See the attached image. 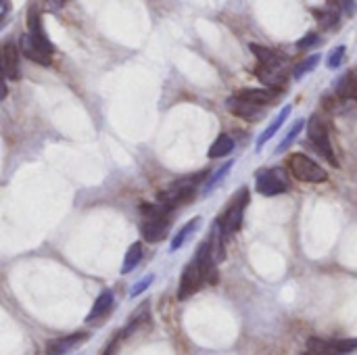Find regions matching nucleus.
<instances>
[{
  "mask_svg": "<svg viewBox=\"0 0 357 355\" xmlns=\"http://www.w3.org/2000/svg\"><path fill=\"white\" fill-rule=\"evenodd\" d=\"M257 80L274 92H282L287 88V71L284 67H268V65H257L255 67Z\"/></svg>",
  "mask_w": 357,
  "mask_h": 355,
  "instance_id": "nucleus-10",
  "label": "nucleus"
},
{
  "mask_svg": "<svg viewBox=\"0 0 357 355\" xmlns=\"http://www.w3.org/2000/svg\"><path fill=\"white\" fill-rule=\"evenodd\" d=\"M236 94H238L241 98H245V100L257 105V107H268V105H272V103L278 98L280 92L268 90V88H245V90H241V92H236Z\"/></svg>",
  "mask_w": 357,
  "mask_h": 355,
  "instance_id": "nucleus-16",
  "label": "nucleus"
},
{
  "mask_svg": "<svg viewBox=\"0 0 357 355\" xmlns=\"http://www.w3.org/2000/svg\"><path fill=\"white\" fill-rule=\"evenodd\" d=\"M149 303H144V305H140L138 308V312H136V316H132V320L128 322V326H126V331H123V337H130L134 331H138V326H142V324H149L151 322V318H149Z\"/></svg>",
  "mask_w": 357,
  "mask_h": 355,
  "instance_id": "nucleus-23",
  "label": "nucleus"
},
{
  "mask_svg": "<svg viewBox=\"0 0 357 355\" xmlns=\"http://www.w3.org/2000/svg\"><path fill=\"white\" fill-rule=\"evenodd\" d=\"M0 69L4 80H19L21 77V67H19V48L10 42L2 46L0 52Z\"/></svg>",
  "mask_w": 357,
  "mask_h": 355,
  "instance_id": "nucleus-11",
  "label": "nucleus"
},
{
  "mask_svg": "<svg viewBox=\"0 0 357 355\" xmlns=\"http://www.w3.org/2000/svg\"><path fill=\"white\" fill-rule=\"evenodd\" d=\"M307 136L310 140L314 142L316 151L335 167H339V161H337V155H335V149H333V142H331V136H328V126L322 117L314 115L310 119V126H307Z\"/></svg>",
  "mask_w": 357,
  "mask_h": 355,
  "instance_id": "nucleus-2",
  "label": "nucleus"
},
{
  "mask_svg": "<svg viewBox=\"0 0 357 355\" xmlns=\"http://www.w3.org/2000/svg\"><path fill=\"white\" fill-rule=\"evenodd\" d=\"M226 107H228V111H230L232 115H236V117H241V119H245V121H259V119L266 115V111H264L266 107H257V105H253V103L241 98L238 94H232V96L226 100Z\"/></svg>",
  "mask_w": 357,
  "mask_h": 355,
  "instance_id": "nucleus-9",
  "label": "nucleus"
},
{
  "mask_svg": "<svg viewBox=\"0 0 357 355\" xmlns=\"http://www.w3.org/2000/svg\"><path fill=\"white\" fill-rule=\"evenodd\" d=\"M203 285H205V282H203L201 268H199V264L192 259V262L188 264V268L182 272V280H180V289H178V299H180V301L190 299Z\"/></svg>",
  "mask_w": 357,
  "mask_h": 355,
  "instance_id": "nucleus-8",
  "label": "nucleus"
},
{
  "mask_svg": "<svg viewBox=\"0 0 357 355\" xmlns=\"http://www.w3.org/2000/svg\"><path fill=\"white\" fill-rule=\"evenodd\" d=\"M289 188V178L282 167H270L259 169L255 176V190L264 197H276L282 195Z\"/></svg>",
  "mask_w": 357,
  "mask_h": 355,
  "instance_id": "nucleus-4",
  "label": "nucleus"
},
{
  "mask_svg": "<svg viewBox=\"0 0 357 355\" xmlns=\"http://www.w3.org/2000/svg\"><path fill=\"white\" fill-rule=\"evenodd\" d=\"M153 280H155V276L153 274H149V276H144L140 282H136L134 287H132V291H130V297L134 299V297H138L140 293H144L151 285H153Z\"/></svg>",
  "mask_w": 357,
  "mask_h": 355,
  "instance_id": "nucleus-30",
  "label": "nucleus"
},
{
  "mask_svg": "<svg viewBox=\"0 0 357 355\" xmlns=\"http://www.w3.org/2000/svg\"><path fill=\"white\" fill-rule=\"evenodd\" d=\"M303 355H320V354H314V352H307V354H303Z\"/></svg>",
  "mask_w": 357,
  "mask_h": 355,
  "instance_id": "nucleus-34",
  "label": "nucleus"
},
{
  "mask_svg": "<svg viewBox=\"0 0 357 355\" xmlns=\"http://www.w3.org/2000/svg\"><path fill=\"white\" fill-rule=\"evenodd\" d=\"M115 349H117V339L109 343V347L105 349V354H102V355H115Z\"/></svg>",
  "mask_w": 357,
  "mask_h": 355,
  "instance_id": "nucleus-33",
  "label": "nucleus"
},
{
  "mask_svg": "<svg viewBox=\"0 0 357 355\" xmlns=\"http://www.w3.org/2000/svg\"><path fill=\"white\" fill-rule=\"evenodd\" d=\"M140 211H142V216L146 218V220H157V218H167V207L165 205H149V203H144V205H140Z\"/></svg>",
  "mask_w": 357,
  "mask_h": 355,
  "instance_id": "nucleus-28",
  "label": "nucleus"
},
{
  "mask_svg": "<svg viewBox=\"0 0 357 355\" xmlns=\"http://www.w3.org/2000/svg\"><path fill=\"white\" fill-rule=\"evenodd\" d=\"M303 126H305V121H303V119H295V121H293V126L289 128L287 136L282 138V142H280V144H278V149H276V153H278V155H280V153H284V151L293 144V140L299 136V132L303 130Z\"/></svg>",
  "mask_w": 357,
  "mask_h": 355,
  "instance_id": "nucleus-24",
  "label": "nucleus"
},
{
  "mask_svg": "<svg viewBox=\"0 0 357 355\" xmlns=\"http://www.w3.org/2000/svg\"><path fill=\"white\" fill-rule=\"evenodd\" d=\"M199 226H201V218H192L190 222H186V224H184V228L174 236V241H172V245H169V251H178V249H180V247H182V245H184V243H186V241L197 232V228H199Z\"/></svg>",
  "mask_w": 357,
  "mask_h": 355,
  "instance_id": "nucleus-21",
  "label": "nucleus"
},
{
  "mask_svg": "<svg viewBox=\"0 0 357 355\" xmlns=\"http://www.w3.org/2000/svg\"><path fill=\"white\" fill-rule=\"evenodd\" d=\"M337 6H343V8H347V13H349V15H354L357 8L356 2H337Z\"/></svg>",
  "mask_w": 357,
  "mask_h": 355,
  "instance_id": "nucleus-32",
  "label": "nucleus"
},
{
  "mask_svg": "<svg viewBox=\"0 0 357 355\" xmlns=\"http://www.w3.org/2000/svg\"><path fill=\"white\" fill-rule=\"evenodd\" d=\"M343 61H345V46H337V48L328 54L326 65H328L331 69H339V67L343 65Z\"/></svg>",
  "mask_w": 357,
  "mask_h": 355,
  "instance_id": "nucleus-29",
  "label": "nucleus"
},
{
  "mask_svg": "<svg viewBox=\"0 0 357 355\" xmlns=\"http://www.w3.org/2000/svg\"><path fill=\"white\" fill-rule=\"evenodd\" d=\"M318 42H320V36L312 31V33L303 36V38L297 42V48H299V50H307V48H312V46H314V44H318Z\"/></svg>",
  "mask_w": 357,
  "mask_h": 355,
  "instance_id": "nucleus-31",
  "label": "nucleus"
},
{
  "mask_svg": "<svg viewBox=\"0 0 357 355\" xmlns=\"http://www.w3.org/2000/svg\"><path fill=\"white\" fill-rule=\"evenodd\" d=\"M27 27H29V36L31 38H38V40H48L46 38V31L42 27V15H40V8L38 6H29L27 10Z\"/></svg>",
  "mask_w": 357,
  "mask_h": 355,
  "instance_id": "nucleus-20",
  "label": "nucleus"
},
{
  "mask_svg": "<svg viewBox=\"0 0 357 355\" xmlns=\"http://www.w3.org/2000/svg\"><path fill=\"white\" fill-rule=\"evenodd\" d=\"M249 48H251V52L257 56L259 65H268V67H284V69H287L289 59H287V56H282L280 52H276V50H272V48H268V46H261V44H249Z\"/></svg>",
  "mask_w": 357,
  "mask_h": 355,
  "instance_id": "nucleus-14",
  "label": "nucleus"
},
{
  "mask_svg": "<svg viewBox=\"0 0 357 355\" xmlns=\"http://www.w3.org/2000/svg\"><path fill=\"white\" fill-rule=\"evenodd\" d=\"M142 259V245L140 243H134L128 253H126V259H123V266H121V274H130Z\"/></svg>",
  "mask_w": 357,
  "mask_h": 355,
  "instance_id": "nucleus-22",
  "label": "nucleus"
},
{
  "mask_svg": "<svg viewBox=\"0 0 357 355\" xmlns=\"http://www.w3.org/2000/svg\"><path fill=\"white\" fill-rule=\"evenodd\" d=\"M247 203H249V190H247V188H241L238 195L234 197V201L230 203V207L226 209V213L220 218V224H222V228H224L226 239H228L232 232L241 230V226H243V216H245V209H247Z\"/></svg>",
  "mask_w": 357,
  "mask_h": 355,
  "instance_id": "nucleus-5",
  "label": "nucleus"
},
{
  "mask_svg": "<svg viewBox=\"0 0 357 355\" xmlns=\"http://www.w3.org/2000/svg\"><path fill=\"white\" fill-rule=\"evenodd\" d=\"M232 151H234V140H232V136H228V134H220V136L213 140L211 149H209V159H222V157H228Z\"/></svg>",
  "mask_w": 357,
  "mask_h": 355,
  "instance_id": "nucleus-19",
  "label": "nucleus"
},
{
  "mask_svg": "<svg viewBox=\"0 0 357 355\" xmlns=\"http://www.w3.org/2000/svg\"><path fill=\"white\" fill-rule=\"evenodd\" d=\"M169 232V220L157 218V220H144L142 224V236L149 243H161Z\"/></svg>",
  "mask_w": 357,
  "mask_h": 355,
  "instance_id": "nucleus-13",
  "label": "nucleus"
},
{
  "mask_svg": "<svg viewBox=\"0 0 357 355\" xmlns=\"http://www.w3.org/2000/svg\"><path fill=\"white\" fill-rule=\"evenodd\" d=\"M337 94L343 98H354L357 100V71H349L345 75L339 77L337 86H335Z\"/></svg>",
  "mask_w": 357,
  "mask_h": 355,
  "instance_id": "nucleus-18",
  "label": "nucleus"
},
{
  "mask_svg": "<svg viewBox=\"0 0 357 355\" xmlns=\"http://www.w3.org/2000/svg\"><path fill=\"white\" fill-rule=\"evenodd\" d=\"M205 176H207V172H201V174L176 180L174 184H169L165 190L159 192V203L165 205L167 209H174V207H178L182 203H188L197 192V184L203 182Z\"/></svg>",
  "mask_w": 357,
  "mask_h": 355,
  "instance_id": "nucleus-1",
  "label": "nucleus"
},
{
  "mask_svg": "<svg viewBox=\"0 0 357 355\" xmlns=\"http://www.w3.org/2000/svg\"><path fill=\"white\" fill-rule=\"evenodd\" d=\"M291 111H293V105H284V109H282V111H280V113L274 117V121H272V123H270V126H268V128L261 132V134H259V138H257V144H255V149H257V151H261V149L268 144V140H272V138L278 134V130H280V128L284 126V121L289 119Z\"/></svg>",
  "mask_w": 357,
  "mask_h": 355,
  "instance_id": "nucleus-15",
  "label": "nucleus"
},
{
  "mask_svg": "<svg viewBox=\"0 0 357 355\" xmlns=\"http://www.w3.org/2000/svg\"><path fill=\"white\" fill-rule=\"evenodd\" d=\"M357 349V339H337V341H326V339H316L312 337L307 341V352L320 355H347Z\"/></svg>",
  "mask_w": 357,
  "mask_h": 355,
  "instance_id": "nucleus-7",
  "label": "nucleus"
},
{
  "mask_svg": "<svg viewBox=\"0 0 357 355\" xmlns=\"http://www.w3.org/2000/svg\"><path fill=\"white\" fill-rule=\"evenodd\" d=\"M289 169L301 182H326L328 180L326 169L303 153H295L289 157Z\"/></svg>",
  "mask_w": 357,
  "mask_h": 355,
  "instance_id": "nucleus-3",
  "label": "nucleus"
},
{
  "mask_svg": "<svg viewBox=\"0 0 357 355\" xmlns=\"http://www.w3.org/2000/svg\"><path fill=\"white\" fill-rule=\"evenodd\" d=\"M320 54H312V56H307V59H303L299 65H295V69H293V77L295 80H301L303 75H307L310 71H314L316 69V65L320 63Z\"/></svg>",
  "mask_w": 357,
  "mask_h": 355,
  "instance_id": "nucleus-25",
  "label": "nucleus"
},
{
  "mask_svg": "<svg viewBox=\"0 0 357 355\" xmlns=\"http://www.w3.org/2000/svg\"><path fill=\"white\" fill-rule=\"evenodd\" d=\"M19 50L29 59V61H36L40 65H50L52 63V44L50 40H38V38H31L29 33L21 36V44H19Z\"/></svg>",
  "mask_w": 357,
  "mask_h": 355,
  "instance_id": "nucleus-6",
  "label": "nucleus"
},
{
  "mask_svg": "<svg viewBox=\"0 0 357 355\" xmlns=\"http://www.w3.org/2000/svg\"><path fill=\"white\" fill-rule=\"evenodd\" d=\"M314 17L318 19V23L322 27H335L339 23V10H331V8H316L314 10Z\"/></svg>",
  "mask_w": 357,
  "mask_h": 355,
  "instance_id": "nucleus-26",
  "label": "nucleus"
},
{
  "mask_svg": "<svg viewBox=\"0 0 357 355\" xmlns=\"http://www.w3.org/2000/svg\"><path fill=\"white\" fill-rule=\"evenodd\" d=\"M84 341H88V335H86V333H73V335H67V337L48 341V345H46V355H65L67 352L79 347Z\"/></svg>",
  "mask_w": 357,
  "mask_h": 355,
  "instance_id": "nucleus-12",
  "label": "nucleus"
},
{
  "mask_svg": "<svg viewBox=\"0 0 357 355\" xmlns=\"http://www.w3.org/2000/svg\"><path fill=\"white\" fill-rule=\"evenodd\" d=\"M111 308H113V293H111V291H102V293L96 297V301H94L90 314L86 316V322H94V320L107 316V314L111 312Z\"/></svg>",
  "mask_w": 357,
  "mask_h": 355,
  "instance_id": "nucleus-17",
  "label": "nucleus"
},
{
  "mask_svg": "<svg viewBox=\"0 0 357 355\" xmlns=\"http://www.w3.org/2000/svg\"><path fill=\"white\" fill-rule=\"evenodd\" d=\"M232 165H234V161H228V163H224V165H222V167H220V169H218V172H215V174L209 178V180H207V186H205V190H203V192H205V195H209L213 188H218V186L224 182V178L228 176V172L232 169Z\"/></svg>",
  "mask_w": 357,
  "mask_h": 355,
  "instance_id": "nucleus-27",
  "label": "nucleus"
}]
</instances>
